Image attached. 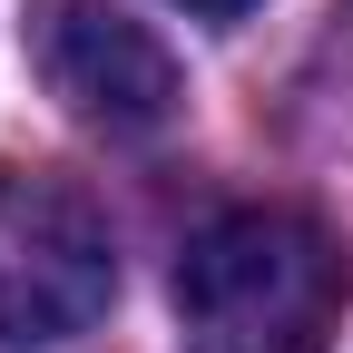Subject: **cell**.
<instances>
[{
	"mask_svg": "<svg viewBox=\"0 0 353 353\" xmlns=\"http://www.w3.org/2000/svg\"><path fill=\"white\" fill-rule=\"evenodd\" d=\"M187 10H196V20H245L255 0H187Z\"/></svg>",
	"mask_w": 353,
	"mask_h": 353,
	"instance_id": "277c9868",
	"label": "cell"
},
{
	"mask_svg": "<svg viewBox=\"0 0 353 353\" xmlns=\"http://www.w3.org/2000/svg\"><path fill=\"white\" fill-rule=\"evenodd\" d=\"M30 59L50 79V99L108 138H157L187 108L167 39L148 20H128L118 0H30Z\"/></svg>",
	"mask_w": 353,
	"mask_h": 353,
	"instance_id": "3957f363",
	"label": "cell"
},
{
	"mask_svg": "<svg viewBox=\"0 0 353 353\" xmlns=\"http://www.w3.org/2000/svg\"><path fill=\"white\" fill-rule=\"evenodd\" d=\"M353 265L304 206H226L176 255L187 353H334Z\"/></svg>",
	"mask_w": 353,
	"mask_h": 353,
	"instance_id": "6da1fadb",
	"label": "cell"
},
{
	"mask_svg": "<svg viewBox=\"0 0 353 353\" xmlns=\"http://www.w3.org/2000/svg\"><path fill=\"white\" fill-rule=\"evenodd\" d=\"M118 294L99 196L59 167H0V353L79 343Z\"/></svg>",
	"mask_w": 353,
	"mask_h": 353,
	"instance_id": "7a4b0ae2",
	"label": "cell"
}]
</instances>
